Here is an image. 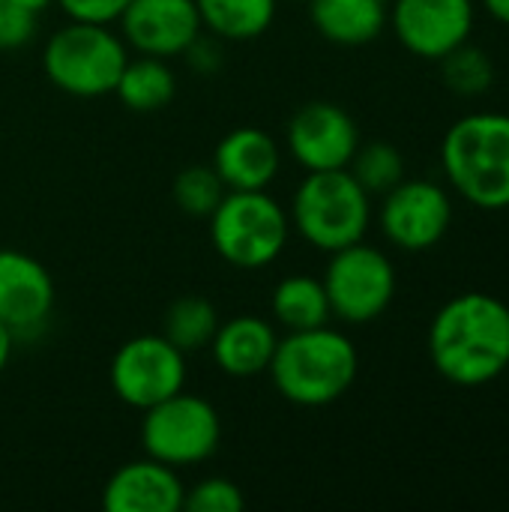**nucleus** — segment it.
I'll return each mask as SVG.
<instances>
[{"mask_svg": "<svg viewBox=\"0 0 509 512\" xmlns=\"http://www.w3.org/2000/svg\"><path fill=\"white\" fill-rule=\"evenodd\" d=\"M429 360L456 387H486L509 369V306L486 291L447 300L429 324Z\"/></svg>", "mask_w": 509, "mask_h": 512, "instance_id": "f257e3e1", "label": "nucleus"}, {"mask_svg": "<svg viewBox=\"0 0 509 512\" xmlns=\"http://www.w3.org/2000/svg\"><path fill=\"white\" fill-rule=\"evenodd\" d=\"M276 393L300 408H327L339 402L357 381V345L330 324L315 330H294L279 339L270 360Z\"/></svg>", "mask_w": 509, "mask_h": 512, "instance_id": "f03ea898", "label": "nucleus"}, {"mask_svg": "<svg viewBox=\"0 0 509 512\" xmlns=\"http://www.w3.org/2000/svg\"><path fill=\"white\" fill-rule=\"evenodd\" d=\"M441 165L459 198L477 210H509V114L474 111L441 141Z\"/></svg>", "mask_w": 509, "mask_h": 512, "instance_id": "7ed1b4c3", "label": "nucleus"}, {"mask_svg": "<svg viewBox=\"0 0 509 512\" xmlns=\"http://www.w3.org/2000/svg\"><path fill=\"white\" fill-rule=\"evenodd\" d=\"M291 228L321 252L360 243L372 225V195L348 168L306 171L291 201Z\"/></svg>", "mask_w": 509, "mask_h": 512, "instance_id": "20e7f679", "label": "nucleus"}, {"mask_svg": "<svg viewBox=\"0 0 509 512\" xmlns=\"http://www.w3.org/2000/svg\"><path fill=\"white\" fill-rule=\"evenodd\" d=\"M129 60V45L111 24L69 21L51 33L42 51L45 78L78 99L114 93L120 72Z\"/></svg>", "mask_w": 509, "mask_h": 512, "instance_id": "39448f33", "label": "nucleus"}, {"mask_svg": "<svg viewBox=\"0 0 509 512\" xmlns=\"http://www.w3.org/2000/svg\"><path fill=\"white\" fill-rule=\"evenodd\" d=\"M210 219V243L237 270H264L288 246L291 216L267 189H228Z\"/></svg>", "mask_w": 509, "mask_h": 512, "instance_id": "423d86ee", "label": "nucleus"}, {"mask_svg": "<svg viewBox=\"0 0 509 512\" xmlns=\"http://www.w3.org/2000/svg\"><path fill=\"white\" fill-rule=\"evenodd\" d=\"M222 441L219 411L195 396L174 393L171 399L144 411L141 420V447L150 459L171 468H192L207 462Z\"/></svg>", "mask_w": 509, "mask_h": 512, "instance_id": "0eeeda50", "label": "nucleus"}, {"mask_svg": "<svg viewBox=\"0 0 509 512\" xmlns=\"http://www.w3.org/2000/svg\"><path fill=\"white\" fill-rule=\"evenodd\" d=\"M321 282L333 318L351 327L378 321L390 309L399 285L396 267L387 258V252L363 240L330 252V264Z\"/></svg>", "mask_w": 509, "mask_h": 512, "instance_id": "6e6552de", "label": "nucleus"}, {"mask_svg": "<svg viewBox=\"0 0 509 512\" xmlns=\"http://www.w3.org/2000/svg\"><path fill=\"white\" fill-rule=\"evenodd\" d=\"M108 381L123 405L147 411L186 390V354L174 348L162 333L135 336L117 348Z\"/></svg>", "mask_w": 509, "mask_h": 512, "instance_id": "1a4fd4ad", "label": "nucleus"}, {"mask_svg": "<svg viewBox=\"0 0 509 512\" xmlns=\"http://www.w3.org/2000/svg\"><path fill=\"white\" fill-rule=\"evenodd\" d=\"M381 198V234L402 252L435 249L453 225V198L435 180H402Z\"/></svg>", "mask_w": 509, "mask_h": 512, "instance_id": "9d476101", "label": "nucleus"}, {"mask_svg": "<svg viewBox=\"0 0 509 512\" xmlns=\"http://www.w3.org/2000/svg\"><path fill=\"white\" fill-rule=\"evenodd\" d=\"M387 24L408 54L438 63L471 39L477 0H393Z\"/></svg>", "mask_w": 509, "mask_h": 512, "instance_id": "9b49d317", "label": "nucleus"}, {"mask_svg": "<svg viewBox=\"0 0 509 512\" xmlns=\"http://www.w3.org/2000/svg\"><path fill=\"white\" fill-rule=\"evenodd\" d=\"M288 150L294 162L306 171H336L348 168L357 147V120L336 102H306L300 105L285 129Z\"/></svg>", "mask_w": 509, "mask_h": 512, "instance_id": "f8f14e48", "label": "nucleus"}, {"mask_svg": "<svg viewBox=\"0 0 509 512\" xmlns=\"http://www.w3.org/2000/svg\"><path fill=\"white\" fill-rule=\"evenodd\" d=\"M117 24L129 48L162 60L183 57L195 36L204 33L195 0H129Z\"/></svg>", "mask_w": 509, "mask_h": 512, "instance_id": "ddd939ff", "label": "nucleus"}, {"mask_svg": "<svg viewBox=\"0 0 509 512\" xmlns=\"http://www.w3.org/2000/svg\"><path fill=\"white\" fill-rule=\"evenodd\" d=\"M54 312L51 273L21 249H0V321L15 339H36Z\"/></svg>", "mask_w": 509, "mask_h": 512, "instance_id": "4468645a", "label": "nucleus"}, {"mask_svg": "<svg viewBox=\"0 0 509 512\" xmlns=\"http://www.w3.org/2000/svg\"><path fill=\"white\" fill-rule=\"evenodd\" d=\"M186 486L177 468L156 459H138L111 474L102 492L108 512H180Z\"/></svg>", "mask_w": 509, "mask_h": 512, "instance_id": "2eb2a0df", "label": "nucleus"}, {"mask_svg": "<svg viewBox=\"0 0 509 512\" xmlns=\"http://www.w3.org/2000/svg\"><path fill=\"white\" fill-rule=\"evenodd\" d=\"M282 168L279 144L255 126L231 129L213 150V171L234 192L267 189Z\"/></svg>", "mask_w": 509, "mask_h": 512, "instance_id": "dca6fc26", "label": "nucleus"}, {"mask_svg": "<svg viewBox=\"0 0 509 512\" xmlns=\"http://www.w3.org/2000/svg\"><path fill=\"white\" fill-rule=\"evenodd\" d=\"M279 336L270 321L258 315H237L219 321V330L210 342L213 363L231 378H258L270 369Z\"/></svg>", "mask_w": 509, "mask_h": 512, "instance_id": "f3484780", "label": "nucleus"}, {"mask_svg": "<svg viewBox=\"0 0 509 512\" xmlns=\"http://www.w3.org/2000/svg\"><path fill=\"white\" fill-rule=\"evenodd\" d=\"M315 30L342 48L375 42L387 27V0H309Z\"/></svg>", "mask_w": 509, "mask_h": 512, "instance_id": "a211bd4d", "label": "nucleus"}, {"mask_svg": "<svg viewBox=\"0 0 509 512\" xmlns=\"http://www.w3.org/2000/svg\"><path fill=\"white\" fill-rule=\"evenodd\" d=\"M195 6L207 33L222 42H249L273 27L279 0H195Z\"/></svg>", "mask_w": 509, "mask_h": 512, "instance_id": "6ab92c4d", "label": "nucleus"}, {"mask_svg": "<svg viewBox=\"0 0 509 512\" xmlns=\"http://www.w3.org/2000/svg\"><path fill=\"white\" fill-rule=\"evenodd\" d=\"M270 312H273V321L282 324L288 333H294V330H315V327L330 324V318H333L324 282L315 279V276H306V273L285 276L273 288Z\"/></svg>", "mask_w": 509, "mask_h": 512, "instance_id": "aec40b11", "label": "nucleus"}, {"mask_svg": "<svg viewBox=\"0 0 509 512\" xmlns=\"http://www.w3.org/2000/svg\"><path fill=\"white\" fill-rule=\"evenodd\" d=\"M114 93L129 111L153 114V111H162L165 105H171V99L177 93V78H174L168 60L138 54L135 60L132 57L126 60Z\"/></svg>", "mask_w": 509, "mask_h": 512, "instance_id": "412c9836", "label": "nucleus"}, {"mask_svg": "<svg viewBox=\"0 0 509 512\" xmlns=\"http://www.w3.org/2000/svg\"><path fill=\"white\" fill-rule=\"evenodd\" d=\"M219 330V312L207 297L186 294L174 300L162 318V336L183 354L207 351Z\"/></svg>", "mask_w": 509, "mask_h": 512, "instance_id": "4be33fe9", "label": "nucleus"}, {"mask_svg": "<svg viewBox=\"0 0 509 512\" xmlns=\"http://www.w3.org/2000/svg\"><path fill=\"white\" fill-rule=\"evenodd\" d=\"M438 63H441L444 84L459 96H483L486 90H492V84L498 78V69H495V60L489 57V51H483L480 45H471V39L465 45L453 48Z\"/></svg>", "mask_w": 509, "mask_h": 512, "instance_id": "5701e85b", "label": "nucleus"}, {"mask_svg": "<svg viewBox=\"0 0 509 512\" xmlns=\"http://www.w3.org/2000/svg\"><path fill=\"white\" fill-rule=\"evenodd\" d=\"M348 171L369 195H384L405 180V156L390 141H369L357 147Z\"/></svg>", "mask_w": 509, "mask_h": 512, "instance_id": "b1692460", "label": "nucleus"}, {"mask_svg": "<svg viewBox=\"0 0 509 512\" xmlns=\"http://www.w3.org/2000/svg\"><path fill=\"white\" fill-rule=\"evenodd\" d=\"M225 183L213 171V165H189L174 180V201L183 213L207 219L219 201L225 198Z\"/></svg>", "mask_w": 509, "mask_h": 512, "instance_id": "393cba45", "label": "nucleus"}, {"mask_svg": "<svg viewBox=\"0 0 509 512\" xmlns=\"http://www.w3.org/2000/svg\"><path fill=\"white\" fill-rule=\"evenodd\" d=\"M246 507L243 489L225 477H207L198 486L186 489L183 510L189 512H240Z\"/></svg>", "mask_w": 509, "mask_h": 512, "instance_id": "a878e982", "label": "nucleus"}, {"mask_svg": "<svg viewBox=\"0 0 509 512\" xmlns=\"http://www.w3.org/2000/svg\"><path fill=\"white\" fill-rule=\"evenodd\" d=\"M39 15L18 6L15 0H0V51H18L36 36Z\"/></svg>", "mask_w": 509, "mask_h": 512, "instance_id": "bb28decb", "label": "nucleus"}, {"mask_svg": "<svg viewBox=\"0 0 509 512\" xmlns=\"http://www.w3.org/2000/svg\"><path fill=\"white\" fill-rule=\"evenodd\" d=\"M69 21H93V24H114L129 0H57Z\"/></svg>", "mask_w": 509, "mask_h": 512, "instance_id": "cd10ccee", "label": "nucleus"}, {"mask_svg": "<svg viewBox=\"0 0 509 512\" xmlns=\"http://www.w3.org/2000/svg\"><path fill=\"white\" fill-rule=\"evenodd\" d=\"M183 60H186V66L195 75H213V72H219L222 69V39L213 36V33L195 36V42L183 51Z\"/></svg>", "mask_w": 509, "mask_h": 512, "instance_id": "c85d7f7f", "label": "nucleus"}, {"mask_svg": "<svg viewBox=\"0 0 509 512\" xmlns=\"http://www.w3.org/2000/svg\"><path fill=\"white\" fill-rule=\"evenodd\" d=\"M12 348H15V336H12V330L0 321V375H3V369L9 366V360H12Z\"/></svg>", "mask_w": 509, "mask_h": 512, "instance_id": "c756f323", "label": "nucleus"}, {"mask_svg": "<svg viewBox=\"0 0 509 512\" xmlns=\"http://www.w3.org/2000/svg\"><path fill=\"white\" fill-rule=\"evenodd\" d=\"M480 6H483L495 21H501V24H507L509 27V0H480Z\"/></svg>", "mask_w": 509, "mask_h": 512, "instance_id": "7c9ffc66", "label": "nucleus"}, {"mask_svg": "<svg viewBox=\"0 0 509 512\" xmlns=\"http://www.w3.org/2000/svg\"><path fill=\"white\" fill-rule=\"evenodd\" d=\"M18 6H24V9H30L33 15H42L51 3H57V0H15Z\"/></svg>", "mask_w": 509, "mask_h": 512, "instance_id": "2f4dec72", "label": "nucleus"}, {"mask_svg": "<svg viewBox=\"0 0 509 512\" xmlns=\"http://www.w3.org/2000/svg\"><path fill=\"white\" fill-rule=\"evenodd\" d=\"M297 3H309V0H297Z\"/></svg>", "mask_w": 509, "mask_h": 512, "instance_id": "473e14b6", "label": "nucleus"}]
</instances>
